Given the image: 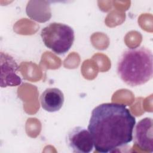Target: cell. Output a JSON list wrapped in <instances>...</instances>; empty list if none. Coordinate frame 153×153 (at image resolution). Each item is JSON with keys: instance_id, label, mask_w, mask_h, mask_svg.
Masks as SVG:
<instances>
[{"instance_id": "obj_5", "label": "cell", "mask_w": 153, "mask_h": 153, "mask_svg": "<svg viewBox=\"0 0 153 153\" xmlns=\"http://www.w3.org/2000/svg\"><path fill=\"white\" fill-rule=\"evenodd\" d=\"M1 87H15L21 84L22 79L17 74L19 66L11 55L1 52Z\"/></svg>"}, {"instance_id": "obj_2", "label": "cell", "mask_w": 153, "mask_h": 153, "mask_svg": "<svg viewBox=\"0 0 153 153\" xmlns=\"http://www.w3.org/2000/svg\"><path fill=\"white\" fill-rule=\"evenodd\" d=\"M153 55L145 47L128 48L120 57L117 72L120 79L131 87L143 85L152 78Z\"/></svg>"}, {"instance_id": "obj_8", "label": "cell", "mask_w": 153, "mask_h": 153, "mask_svg": "<svg viewBox=\"0 0 153 153\" xmlns=\"http://www.w3.org/2000/svg\"><path fill=\"white\" fill-rule=\"evenodd\" d=\"M26 13L32 20L39 23L46 22L51 17L50 4L47 1H29Z\"/></svg>"}, {"instance_id": "obj_7", "label": "cell", "mask_w": 153, "mask_h": 153, "mask_svg": "<svg viewBox=\"0 0 153 153\" xmlns=\"http://www.w3.org/2000/svg\"><path fill=\"white\" fill-rule=\"evenodd\" d=\"M64 100L63 92L59 88L55 87L46 88L40 96L42 108L49 112L59 111L63 105Z\"/></svg>"}, {"instance_id": "obj_1", "label": "cell", "mask_w": 153, "mask_h": 153, "mask_svg": "<svg viewBox=\"0 0 153 153\" xmlns=\"http://www.w3.org/2000/svg\"><path fill=\"white\" fill-rule=\"evenodd\" d=\"M135 124L136 118L126 105L103 103L92 110L87 129L95 150L108 153L132 141Z\"/></svg>"}, {"instance_id": "obj_6", "label": "cell", "mask_w": 153, "mask_h": 153, "mask_svg": "<svg viewBox=\"0 0 153 153\" xmlns=\"http://www.w3.org/2000/svg\"><path fill=\"white\" fill-rule=\"evenodd\" d=\"M152 118L145 117L140 120L134 127L133 142L141 149L152 152Z\"/></svg>"}, {"instance_id": "obj_4", "label": "cell", "mask_w": 153, "mask_h": 153, "mask_svg": "<svg viewBox=\"0 0 153 153\" xmlns=\"http://www.w3.org/2000/svg\"><path fill=\"white\" fill-rule=\"evenodd\" d=\"M66 142L74 152L90 153L93 151L94 143L88 130L82 126H76L67 133Z\"/></svg>"}, {"instance_id": "obj_3", "label": "cell", "mask_w": 153, "mask_h": 153, "mask_svg": "<svg viewBox=\"0 0 153 153\" xmlns=\"http://www.w3.org/2000/svg\"><path fill=\"white\" fill-rule=\"evenodd\" d=\"M41 37L46 47L56 54L63 55L72 46L75 33L68 25L53 22L42 29Z\"/></svg>"}]
</instances>
